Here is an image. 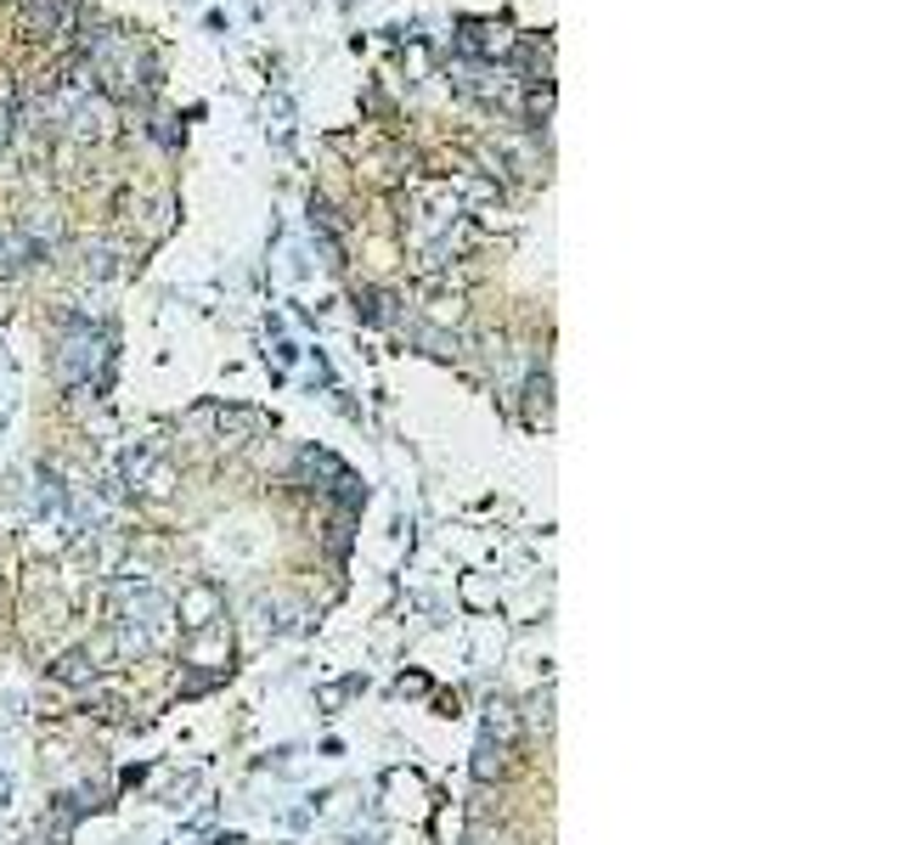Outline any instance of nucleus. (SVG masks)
<instances>
[{"label":"nucleus","instance_id":"423d86ee","mask_svg":"<svg viewBox=\"0 0 902 845\" xmlns=\"http://www.w3.org/2000/svg\"><path fill=\"white\" fill-rule=\"evenodd\" d=\"M90 671H97V665H90V654H74V660H63V665H57V676H63V682H85Z\"/></svg>","mask_w":902,"mask_h":845},{"label":"nucleus","instance_id":"f257e3e1","mask_svg":"<svg viewBox=\"0 0 902 845\" xmlns=\"http://www.w3.org/2000/svg\"><path fill=\"white\" fill-rule=\"evenodd\" d=\"M97 356H102V344L90 338V333H74V338L63 344V356H57V372H63V383H79L90 367H97Z\"/></svg>","mask_w":902,"mask_h":845},{"label":"nucleus","instance_id":"f03ea898","mask_svg":"<svg viewBox=\"0 0 902 845\" xmlns=\"http://www.w3.org/2000/svg\"><path fill=\"white\" fill-rule=\"evenodd\" d=\"M193 631H204V626H215V615H220V598L209 586H193V592H181V609H175Z\"/></svg>","mask_w":902,"mask_h":845},{"label":"nucleus","instance_id":"39448f33","mask_svg":"<svg viewBox=\"0 0 902 845\" xmlns=\"http://www.w3.org/2000/svg\"><path fill=\"white\" fill-rule=\"evenodd\" d=\"M186 654H193L198 665H215V660H226V637H220V631H209V637H198Z\"/></svg>","mask_w":902,"mask_h":845},{"label":"nucleus","instance_id":"20e7f679","mask_svg":"<svg viewBox=\"0 0 902 845\" xmlns=\"http://www.w3.org/2000/svg\"><path fill=\"white\" fill-rule=\"evenodd\" d=\"M135 490H141V496H153V502H164V496L175 490V474H170V468H148V474L135 479Z\"/></svg>","mask_w":902,"mask_h":845},{"label":"nucleus","instance_id":"7ed1b4c3","mask_svg":"<svg viewBox=\"0 0 902 845\" xmlns=\"http://www.w3.org/2000/svg\"><path fill=\"white\" fill-rule=\"evenodd\" d=\"M468 45H474V52H497V57H502V52H508V45H513V40H508V29H491V23H474V29H468Z\"/></svg>","mask_w":902,"mask_h":845}]
</instances>
